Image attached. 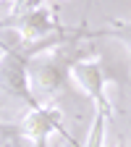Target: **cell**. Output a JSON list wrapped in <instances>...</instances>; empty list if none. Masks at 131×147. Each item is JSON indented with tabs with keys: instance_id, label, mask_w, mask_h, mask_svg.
I'll use <instances>...</instances> for the list:
<instances>
[{
	"instance_id": "obj_1",
	"label": "cell",
	"mask_w": 131,
	"mask_h": 147,
	"mask_svg": "<svg viewBox=\"0 0 131 147\" xmlns=\"http://www.w3.org/2000/svg\"><path fill=\"white\" fill-rule=\"evenodd\" d=\"M84 40H73L66 45H58L52 50H45L29 61V92L37 105H55L71 79V63L81 58L79 47Z\"/></svg>"
},
{
	"instance_id": "obj_2",
	"label": "cell",
	"mask_w": 131,
	"mask_h": 147,
	"mask_svg": "<svg viewBox=\"0 0 131 147\" xmlns=\"http://www.w3.org/2000/svg\"><path fill=\"white\" fill-rule=\"evenodd\" d=\"M71 82L95 102V108H97L95 113H102L105 118H113V105H110V100L105 95L107 68L100 58H76L71 63Z\"/></svg>"
},
{
	"instance_id": "obj_3",
	"label": "cell",
	"mask_w": 131,
	"mask_h": 147,
	"mask_svg": "<svg viewBox=\"0 0 131 147\" xmlns=\"http://www.w3.org/2000/svg\"><path fill=\"white\" fill-rule=\"evenodd\" d=\"M63 123V113L60 108L55 105H37V108H26V113L21 116V121L16 123V134L24 137V139H32L34 147H47V137L52 131H60L71 144H79L68 137V131L60 126Z\"/></svg>"
},
{
	"instance_id": "obj_4",
	"label": "cell",
	"mask_w": 131,
	"mask_h": 147,
	"mask_svg": "<svg viewBox=\"0 0 131 147\" xmlns=\"http://www.w3.org/2000/svg\"><path fill=\"white\" fill-rule=\"evenodd\" d=\"M3 26L5 29H16L18 40H21L24 45H32V42L45 40V37L66 32V26H60L58 21H55V13L50 8H45V5L34 8V11L18 16V18H3V21H0V29Z\"/></svg>"
},
{
	"instance_id": "obj_5",
	"label": "cell",
	"mask_w": 131,
	"mask_h": 147,
	"mask_svg": "<svg viewBox=\"0 0 131 147\" xmlns=\"http://www.w3.org/2000/svg\"><path fill=\"white\" fill-rule=\"evenodd\" d=\"M84 40H118L128 50V63H131V21H113L105 29H87ZM131 82V74H128Z\"/></svg>"
},
{
	"instance_id": "obj_6",
	"label": "cell",
	"mask_w": 131,
	"mask_h": 147,
	"mask_svg": "<svg viewBox=\"0 0 131 147\" xmlns=\"http://www.w3.org/2000/svg\"><path fill=\"white\" fill-rule=\"evenodd\" d=\"M42 5V0H13V8L8 13V18H18V16H24L34 8H40Z\"/></svg>"
},
{
	"instance_id": "obj_7",
	"label": "cell",
	"mask_w": 131,
	"mask_h": 147,
	"mask_svg": "<svg viewBox=\"0 0 131 147\" xmlns=\"http://www.w3.org/2000/svg\"><path fill=\"white\" fill-rule=\"evenodd\" d=\"M116 147H126V144H123V139H118V144H116Z\"/></svg>"
},
{
	"instance_id": "obj_8",
	"label": "cell",
	"mask_w": 131,
	"mask_h": 147,
	"mask_svg": "<svg viewBox=\"0 0 131 147\" xmlns=\"http://www.w3.org/2000/svg\"><path fill=\"white\" fill-rule=\"evenodd\" d=\"M0 58H3V47H0Z\"/></svg>"
}]
</instances>
